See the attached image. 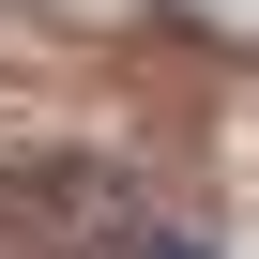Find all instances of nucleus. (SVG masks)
<instances>
[{
  "mask_svg": "<svg viewBox=\"0 0 259 259\" xmlns=\"http://www.w3.org/2000/svg\"><path fill=\"white\" fill-rule=\"evenodd\" d=\"M0 229H31V259H76V244H122L138 229V198H122L107 168H76V153H46V168L0 183Z\"/></svg>",
  "mask_w": 259,
  "mask_h": 259,
  "instance_id": "1",
  "label": "nucleus"
},
{
  "mask_svg": "<svg viewBox=\"0 0 259 259\" xmlns=\"http://www.w3.org/2000/svg\"><path fill=\"white\" fill-rule=\"evenodd\" d=\"M122 259H213V244H183V229H122Z\"/></svg>",
  "mask_w": 259,
  "mask_h": 259,
  "instance_id": "2",
  "label": "nucleus"
}]
</instances>
